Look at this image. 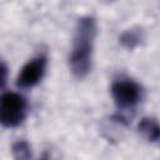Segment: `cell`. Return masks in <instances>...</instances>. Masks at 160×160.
<instances>
[{"label":"cell","mask_w":160,"mask_h":160,"mask_svg":"<svg viewBox=\"0 0 160 160\" xmlns=\"http://www.w3.org/2000/svg\"><path fill=\"white\" fill-rule=\"evenodd\" d=\"M8 80V68L6 65L0 60V90L5 86Z\"/></svg>","instance_id":"8"},{"label":"cell","mask_w":160,"mask_h":160,"mask_svg":"<svg viewBox=\"0 0 160 160\" xmlns=\"http://www.w3.org/2000/svg\"><path fill=\"white\" fill-rule=\"evenodd\" d=\"M96 36V21L92 16H84L79 19L72 48L69 55V66L74 76L78 79L85 78L90 69L92 61L94 41Z\"/></svg>","instance_id":"1"},{"label":"cell","mask_w":160,"mask_h":160,"mask_svg":"<svg viewBox=\"0 0 160 160\" xmlns=\"http://www.w3.org/2000/svg\"><path fill=\"white\" fill-rule=\"evenodd\" d=\"M11 154L15 160H31V148L26 140H18L14 142Z\"/></svg>","instance_id":"7"},{"label":"cell","mask_w":160,"mask_h":160,"mask_svg":"<svg viewBox=\"0 0 160 160\" xmlns=\"http://www.w3.org/2000/svg\"><path fill=\"white\" fill-rule=\"evenodd\" d=\"M48 66V58L40 54L29 60L20 70L16 78V85L21 89H31L36 86L44 78Z\"/></svg>","instance_id":"4"},{"label":"cell","mask_w":160,"mask_h":160,"mask_svg":"<svg viewBox=\"0 0 160 160\" xmlns=\"http://www.w3.org/2000/svg\"><path fill=\"white\" fill-rule=\"evenodd\" d=\"M29 111L28 100L19 92L8 91L0 95V125L8 129L20 126Z\"/></svg>","instance_id":"3"},{"label":"cell","mask_w":160,"mask_h":160,"mask_svg":"<svg viewBox=\"0 0 160 160\" xmlns=\"http://www.w3.org/2000/svg\"><path fill=\"white\" fill-rule=\"evenodd\" d=\"M39 160H51V155H50L48 151H44V154L40 156Z\"/></svg>","instance_id":"9"},{"label":"cell","mask_w":160,"mask_h":160,"mask_svg":"<svg viewBox=\"0 0 160 160\" xmlns=\"http://www.w3.org/2000/svg\"><path fill=\"white\" fill-rule=\"evenodd\" d=\"M110 92L119 111H134L144 98L142 86L128 76L116 78L111 82Z\"/></svg>","instance_id":"2"},{"label":"cell","mask_w":160,"mask_h":160,"mask_svg":"<svg viewBox=\"0 0 160 160\" xmlns=\"http://www.w3.org/2000/svg\"><path fill=\"white\" fill-rule=\"evenodd\" d=\"M144 40V32L141 29L139 28H134V29H129L126 31H124L120 38H119V41L120 44L126 48V49H135L136 46H139L141 44V41Z\"/></svg>","instance_id":"6"},{"label":"cell","mask_w":160,"mask_h":160,"mask_svg":"<svg viewBox=\"0 0 160 160\" xmlns=\"http://www.w3.org/2000/svg\"><path fill=\"white\" fill-rule=\"evenodd\" d=\"M138 130L150 142H158L160 138L159 124L152 118H142L138 125Z\"/></svg>","instance_id":"5"}]
</instances>
